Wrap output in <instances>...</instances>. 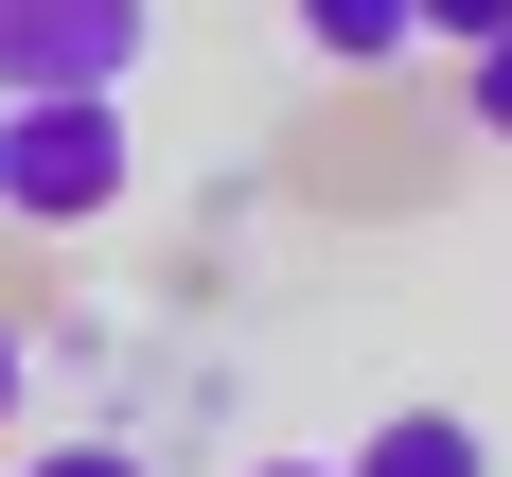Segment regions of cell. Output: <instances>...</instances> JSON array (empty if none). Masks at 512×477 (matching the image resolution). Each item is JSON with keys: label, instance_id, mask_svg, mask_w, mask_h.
Segmentation results:
<instances>
[{"label": "cell", "instance_id": "obj_8", "mask_svg": "<svg viewBox=\"0 0 512 477\" xmlns=\"http://www.w3.org/2000/svg\"><path fill=\"white\" fill-rule=\"evenodd\" d=\"M18 407H36V354H18V318H0V424H18Z\"/></svg>", "mask_w": 512, "mask_h": 477}, {"label": "cell", "instance_id": "obj_3", "mask_svg": "<svg viewBox=\"0 0 512 477\" xmlns=\"http://www.w3.org/2000/svg\"><path fill=\"white\" fill-rule=\"evenodd\" d=\"M354 477H495V442H477L460 407H371V442H354Z\"/></svg>", "mask_w": 512, "mask_h": 477}, {"label": "cell", "instance_id": "obj_4", "mask_svg": "<svg viewBox=\"0 0 512 477\" xmlns=\"http://www.w3.org/2000/svg\"><path fill=\"white\" fill-rule=\"evenodd\" d=\"M301 36L336 53V71H389V53L424 36V0H301Z\"/></svg>", "mask_w": 512, "mask_h": 477}, {"label": "cell", "instance_id": "obj_10", "mask_svg": "<svg viewBox=\"0 0 512 477\" xmlns=\"http://www.w3.org/2000/svg\"><path fill=\"white\" fill-rule=\"evenodd\" d=\"M0 177H18V89H0Z\"/></svg>", "mask_w": 512, "mask_h": 477}, {"label": "cell", "instance_id": "obj_7", "mask_svg": "<svg viewBox=\"0 0 512 477\" xmlns=\"http://www.w3.org/2000/svg\"><path fill=\"white\" fill-rule=\"evenodd\" d=\"M460 106H477V124L512 142V36H495V53H460Z\"/></svg>", "mask_w": 512, "mask_h": 477}, {"label": "cell", "instance_id": "obj_5", "mask_svg": "<svg viewBox=\"0 0 512 477\" xmlns=\"http://www.w3.org/2000/svg\"><path fill=\"white\" fill-rule=\"evenodd\" d=\"M424 36H442V53H495V36H512V0H424Z\"/></svg>", "mask_w": 512, "mask_h": 477}, {"label": "cell", "instance_id": "obj_6", "mask_svg": "<svg viewBox=\"0 0 512 477\" xmlns=\"http://www.w3.org/2000/svg\"><path fill=\"white\" fill-rule=\"evenodd\" d=\"M18 477H142V442H36Z\"/></svg>", "mask_w": 512, "mask_h": 477}, {"label": "cell", "instance_id": "obj_2", "mask_svg": "<svg viewBox=\"0 0 512 477\" xmlns=\"http://www.w3.org/2000/svg\"><path fill=\"white\" fill-rule=\"evenodd\" d=\"M159 53V0H0V89H124Z\"/></svg>", "mask_w": 512, "mask_h": 477}, {"label": "cell", "instance_id": "obj_9", "mask_svg": "<svg viewBox=\"0 0 512 477\" xmlns=\"http://www.w3.org/2000/svg\"><path fill=\"white\" fill-rule=\"evenodd\" d=\"M248 477H354V460H248Z\"/></svg>", "mask_w": 512, "mask_h": 477}, {"label": "cell", "instance_id": "obj_1", "mask_svg": "<svg viewBox=\"0 0 512 477\" xmlns=\"http://www.w3.org/2000/svg\"><path fill=\"white\" fill-rule=\"evenodd\" d=\"M124 177H142L124 89H36V106H18V177H0V212H18V230H89V212H124Z\"/></svg>", "mask_w": 512, "mask_h": 477}]
</instances>
